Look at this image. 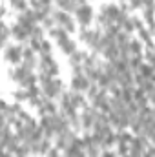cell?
Wrapping results in <instances>:
<instances>
[{
	"label": "cell",
	"mask_w": 155,
	"mask_h": 157,
	"mask_svg": "<svg viewBox=\"0 0 155 157\" xmlns=\"http://www.w3.org/2000/svg\"><path fill=\"white\" fill-rule=\"evenodd\" d=\"M39 82H40V88H42V93H44V97L46 99H55V97H59L60 93H62V82H60V78L57 77H49V75H40L39 77Z\"/></svg>",
	"instance_id": "1"
},
{
	"label": "cell",
	"mask_w": 155,
	"mask_h": 157,
	"mask_svg": "<svg viewBox=\"0 0 155 157\" xmlns=\"http://www.w3.org/2000/svg\"><path fill=\"white\" fill-rule=\"evenodd\" d=\"M51 18H53V22L59 24V28H64L68 33H73L75 31V24H73L71 17L66 11H55V13H51Z\"/></svg>",
	"instance_id": "2"
},
{
	"label": "cell",
	"mask_w": 155,
	"mask_h": 157,
	"mask_svg": "<svg viewBox=\"0 0 155 157\" xmlns=\"http://www.w3.org/2000/svg\"><path fill=\"white\" fill-rule=\"evenodd\" d=\"M40 71L44 75H49V77H57L59 73V66L55 62V59L51 55H42L40 57Z\"/></svg>",
	"instance_id": "3"
},
{
	"label": "cell",
	"mask_w": 155,
	"mask_h": 157,
	"mask_svg": "<svg viewBox=\"0 0 155 157\" xmlns=\"http://www.w3.org/2000/svg\"><path fill=\"white\" fill-rule=\"evenodd\" d=\"M77 15V20L82 24V26H88L91 20H93V7L88 6V4H82V6H77V9L73 11Z\"/></svg>",
	"instance_id": "4"
},
{
	"label": "cell",
	"mask_w": 155,
	"mask_h": 157,
	"mask_svg": "<svg viewBox=\"0 0 155 157\" xmlns=\"http://www.w3.org/2000/svg\"><path fill=\"white\" fill-rule=\"evenodd\" d=\"M100 33L99 31H95V29H80V40H84L89 48H93V49H97V46H99V42H100Z\"/></svg>",
	"instance_id": "5"
},
{
	"label": "cell",
	"mask_w": 155,
	"mask_h": 157,
	"mask_svg": "<svg viewBox=\"0 0 155 157\" xmlns=\"http://www.w3.org/2000/svg\"><path fill=\"white\" fill-rule=\"evenodd\" d=\"M17 24H20V26L28 31V35H31V31L37 28V20H35V17H33V11L26 9V11L18 17V22H17Z\"/></svg>",
	"instance_id": "6"
},
{
	"label": "cell",
	"mask_w": 155,
	"mask_h": 157,
	"mask_svg": "<svg viewBox=\"0 0 155 157\" xmlns=\"http://www.w3.org/2000/svg\"><path fill=\"white\" fill-rule=\"evenodd\" d=\"M89 86H91V80L86 77L84 73H80V75H73V78H71V88H73V91H77V93H84V91H88Z\"/></svg>",
	"instance_id": "7"
},
{
	"label": "cell",
	"mask_w": 155,
	"mask_h": 157,
	"mask_svg": "<svg viewBox=\"0 0 155 157\" xmlns=\"http://www.w3.org/2000/svg\"><path fill=\"white\" fill-rule=\"evenodd\" d=\"M6 59L11 62V64H18L22 62V48L20 46H7L6 51H4Z\"/></svg>",
	"instance_id": "8"
},
{
	"label": "cell",
	"mask_w": 155,
	"mask_h": 157,
	"mask_svg": "<svg viewBox=\"0 0 155 157\" xmlns=\"http://www.w3.org/2000/svg\"><path fill=\"white\" fill-rule=\"evenodd\" d=\"M100 13L106 17V20H108L110 24H115L117 17L120 15V9H119V6H115V4H106V6L102 7Z\"/></svg>",
	"instance_id": "9"
},
{
	"label": "cell",
	"mask_w": 155,
	"mask_h": 157,
	"mask_svg": "<svg viewBox=\"0 0 155 157\" xmlns=\"http://www.w3.org/2000/svg\"><path fill=\"white\" fill-rule=\"evenodd\" d=\"M9 35H13L17 40H20V42H24V40L29 39V35H28V31L20 26V24H13L11 26V29H9Z\"/></svg>",
	"instance_id": "10"
},
{
	"label": "cell",
	"mask_w": 155,
	"mask_h": 157,
	"mask_svg": "<svg viewBox=\"0 0 155 157\" xmlns=\"http://www.w3.org/2000/svg\"><path fill=\"white\" fill-rule=\"evenodd\" d=\"M100 53L106 57V60H115V59H119V46H117L115 42H110Z\"/></svg>",
	"instance_id": "11"
},
{
	"label": "cell",
	"mask_w": 155,
	"mask_h": 157,
	"mask_svg": "<svg viewBox=\"0 0 155 157\" xmlns=\"http://www.w3.org/2000/svg\"><path fill=\"white\" fill-rule=\"evenodd\" d=\"M68 101L71 102L73 108H84V106H88V104H86V99L82 97V93H77V91L68 93Z\"/></svg>",
	"instance_id": "12"
},
{
	"label": "cell",
	"mask_w": 155,
	"mask_h": 157,
	"mask_svg": "<svg viewBox=\"0 0 155 157\" xmlns=\"http://www.w3.org/2000/svg\"><path fill=\"white\" fill-rule=\"evenodd\" d=\"M49 35L57 40V44H62L64 40L70 39V35H68V31H66L64 28H51V29H49Z\"/></svg>",
	"instance_id": "13"
},
{
	"label": "cell",
	"mask_w": 155,
	"mask_h": 157,
	"mask_svg": "<svg viewBox=\"0 0 155 157\" xmlns=\"http://www.w3.org/2000/svg\"><path fill=\"white\" fill-rule=\"evenodd\" d=\"M22 62L35 66V51L31 48H22Z\"/></svg>",
	"instance_id": "14"
},
{
	"label": "cell",
	"mask_w": 155,
	"mask_h": 157,
	"mask_svg": "<svg viewBox=\"0 0 155 157\" xmlns=\"http://www.w3.org/2000/svg\"><path fill=\"white\" fill-rule=\"evenodd\" d=\"M59 46H60L62 53H66V55H71V53H75V51H77V44H75L71 39L64 40V42H62V44H59Z\"/></svg>",
	"instance_id": "15"
},
{
	"label": "cell",
	"mask_w": 155,
	"mask_h": 157,
	"mask_svg": "<svg viewBox=\"0 0 155 157\" xmlns=\"http://www.w3.org/2000/svg\"><path fill=\"white\" fill-rule=\"evenodd\" d=\"M131 99H133L135 102H139L141 106H142V104H146V93H144V90H142V88H137V90H133V93H131Z\"/></svg>",
	"instance_id": "16"
},
{
	"label": "cell",
	"mask_w": 155,
	"mask_h": 157,
	"mask_svg": "<svg viewBox=\"0 0 155 157\" xmlns=\"http://www.w3.org/2000/svg\"><path fill=\"white\" fill-rule=\"evenodd\" d=\"M139 75L144 78H153V68H152V64H141L139 66Z\"/></svg>",
	"instance_id": "17"
},
{
	"label": "cell",
	"mask_w": 155,
	"mask_h": 157,
	"mask_svg": "<svg viewBox=\"0 0 155 157\" xmlns=\"http://www.w3.org/2000/svg\"><path fill=\"white\" fill-rule=\"evenodd\" d=\"M84 57H86V53H82V51H75V53H71L70 55V64L71 66H80L82 64V60H84Z\"/></svg>",
	"instance_id": "18"
},
{
	"label": "cell",
	"mask_w": 155,
	"mask_h": 157,
	"mask_svg": "<svg viewBox=\"0 0 155 157\" xmlns=\"http://www.w3.org/2000/svg\"><path fill=\"white\" fill-rule=\"evenodd\" d=\"M130 42V37H128V33H124V31H119L115 35V44L117 46H126Z\"/></svg>",
	"instance_id": "19"
},
{
	"label": "cell",
	"mask_w": 155,
	"mask_h": 157,
	"mask_svg": "<svg viewBox=\"0 0 155 157\" xmlns=\"http://www.w3.org/2000/svg\"><path fill=\"white\" fill-rule=\"evenodd\" d=\"M128 51L133 53L135 57H141V44L135 42V40H133V42H128Z\"/></svg>",
	"instance_id": "20"
},
{
	"label": "cell",
	"mask_w": 155,
	"mask_h": 157,
	"mask_svg": "<svg viewBox=\"0 0 155 157\" xmlns=\"http://www.w3.org/2000/svg\"><path fill=\"white\" fill-rule=\"evenodd\" d=\"M9 4H11V6H13L15 9L22 11V13H24V11L28 9V2H26V0H9Z\"/></svg>",
	"instance_id": "21"
},
{
	"label": "cell",
	"mask_w": 155,
	"mask_h": 157,
	"mask_svg": "<svg viewBox=\"0 0 155 157\" xmlns=\"http://www.w3.org/2000/svg\"><path fill=\"white\" fill-rule=\"evenodd\" d=\"M49 51H51V46H49V42H40V53L42 55H49Z\"/></svg>",
	"instance_id": "22"
},
{
	"label": "cell",
	"mask_w": 155,
	"mask_h": 157,
	"mask_svg": "<svg viewBox=\"0 0 155 157\" xmlns=\"http://www.w3.org/2000/svg\"><path fill=\"white\" fill-rule=\"evenodd\" d=\"M15 99L17 101H26L28 97H26V90L24 91H15Z\"/></svg>",
	"instance_id": "23"
},
{
	"label": "cell",
	"mask_w": 155,
	"mask_h": 157,
	"mask_svg": "<svg viewBox=\"0 0 155 157\" xmlns=\"http://www.w3.org/2000/svg\"><path fill=\"white\" fill-rule=\"evenodd\" d=\"M46 155H47V157H60V154H59V150H57V148H49Z\"/></svg>",
	"instance_id": "24"
},
{
	"label": "cell",
	"mask_w": 155,
	"mask_h": 157,
	"mask_svg": "<svg viewBox=\"0 0 155 157\" xmlns=\"http://www.w3.org/2000/svg\"><path fill=\"white\" fill-rule=\"evenodd\" d=\"M100 157H117V154H113V152H110V150H104V152L100 154Z\"/></svg>",
	"instance_id": "25"
}]
</instances>
